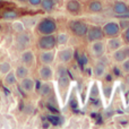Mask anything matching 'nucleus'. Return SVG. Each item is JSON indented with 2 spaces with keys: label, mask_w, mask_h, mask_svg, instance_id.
I'll return each instance as SVG.
<instances>
[{
  "label": "nucleus",
  "mask_w": 129,
  "mask_h": 129,
  "mask_svg": "<svg viewBox=\"0 0 129 129\" xmlns=\"http://www.w3.org/2000/svg\"><path fill=\"white\" fill-rule=\"evenodd\" d=\"M35 29L39 35L54 34L58 31V23L53 17H43L36 23Z\"/></svg>",
  "instance_id": "f257e3e1"
},
{
  "label": "nucleus",
  "mask_w": 129,
  "mask_h": 129,
  "mask_svg": "<svg viewBox=\"0 0 129 129\" xmlns=\"http://www.w3.org/2000/svg\"><path fill=\"white\" fill-rule=\"evenodd\" d=\"M89 24L87 22L83 19H70L67 24V27H68V31L71 35L76 36L78 39H84L85 35L87 33V29H88Z\"/></svg>",
  "instance_id": "f03ea898"
},
{
  "label": "nucleus",
  "mask_w": 129,
  "mask_h": 129,
  "mask_svg": "<svg viewBox=\"0 0 129 129\" xmlns=\"http://www.w3.org/2000/svg\"><path fill=\"white\" fill-rule=\"evenodd\" d=\"M36 47L40 50H54L57 45L56 33L54 34H47V35H40L36 42Z\"/></svg>",
  "instance_id": "7ed1b4c3"
},
{
  "label": "nucleus",
  "mask_w": 129,
  "mask_h": 129,
  "mask_svg": "<svg viewBox=\"0 0 129 129\" xmlns=\"http://www.w3.org/2000/svg\"><path fill=\"white\" fill-rule=\"evenodd\" d=\"M14 44H15V48L19 51H23V50H26L31 47L32 44V36L28 32L23 31L19 32V33L16 34L15 39H14Z\"/></svg>",
  "instance_id": "20e7f679"
},
{
  "label": "nucleus",
  "mask_w": 129,
  "mask_h": 129,
  "mask_svg": "<svg viewBox=\"0 0 129 129\" xmlns=\"http://www.w3.org/2000/svg\"><path fill=\"white\" fill-rule=\"evenodd\" d=\"M74 57H75V49L73 47L64 45L57 51L56 60L60 64H68L74 60Z\"/></svg>",
  "instance_id": "39448f33"
},
{
  "label": "nucleus",
  "mask_w": 129,
  "mask_h": 129,
  "mask_svg": "<svg viewBox=\"0 0 129 129\" xmlns=\"http://www.w3.org/2000/svg\"><path fill=\"white\" fill-rule=\"evenodd\" d=\"M102 29H103L105 39L121 35V28H120V26H119L118 20H116V19L107 20V22L102 25Z\"/></svg>",
  "instance_id": "423d86ee"
},
{
  "label": "nucleus",
  "mask_w": 129,
  "mask_h": 129,
  "mask_svg": "<svg viewBox=\"0 0 129 129\" xmlns=\"http://www.w3.org/2000/svg\"><path fill=\"white\" fill-rule=\"evenodd\" d=\"M88 51L89 54L92 56V58L94 59H99L102 58L105 56L107 53V47H105V41L104 40H99V41H94V42L88 43Z\"/></svg>",
  "instance_id": "0eeeda50"
},
{
  "label": "nucleus",
  "mask_w": 129,
  "mask_h": 129,
  "mask_svg": "<svg viewBox=\"0 0 129 129\" xmlns=\"http://www.w3.org/2000/svg\"><path fill=\"white\" fill-rule=\"evenodd\" d=\"M104 33L101 25H89L87 33L85 35V40L87 41V43L94 42V41H99V40H104Z\"/></svg>",
  "instance_id": "6e6552de"
},
{
  "label": "nucleus",
  "mask_w": 129,
  "mask_h": 129,
  "mask_svg": "<svg viewBox=\"0 0 129 129\" xmlns=\"http://www.w3.org/2000/svg\"><path fill=\"white\" fill-rule=\"evenodd\" d=\"M112 11L119 18H129V5L122 0H116L112 4Z\"/></svg>",
  "instance_id": "1a4fd4ad"
},
{
  "label": "nucleus",
  "mask_w": 129,
  "mask_h": 129,
  "mask_svg": "<svg viewBox=\"0 0 129 129\" xmlns=\"http://www.w3.org/2000/svg\"><path fill=\"white\" fill-rule=\"evenodd\" d=\"M111 58L114 63H117V64L121 63L123 60L129 58V45L123 44L122 47L117 49L116 51L111 52Z\"/></svg>",
  "instance_id": "9d476101"
},
{
  "label": "nucleus",
  "mask_w": 129,
  "mask_h": 129,
  "mask_svg": "<svg viewBox=\"0 0 129 129\" xmlns=\"http://www.w3.org/2000/svg\"><path fill=\"white\" fill-rule=\"evenodd\" d=\"M38 73L42 82H51L54 78V70L51 64H41L39 67Z\"/></svg>",
  "instance_id": "9b49d317"
},
{
  "label": "nucleus",
  "mask_w": 129,
  "mask_h": 129,
  "mask_svg": "<svg viewBox=\"0 0 129 129\" xmlns=\"http://www.w3.org/2000/svg\"><path fill=\"white\" fill-rule=\"evenodd\" d=\"M57 51L54 50H41L40 54H39V61L41 64H53L56 61Z\"/></svg>",
  "instance_id": "f8f14e48"
},
{
  "label": "nucleus",
  "mask_w": 129,
  "mask_h": 129,
  "mask_svg": "<svg viewBox=\"0 0 129 129\" xmlns=\"http://www.w3.org/2000/svg\"><path fill=\"white\" fill-rule=\"evenodd\" d=\"M108 73V63L102 61V58H99L93 66V75L95 78H103Z\"/></svg>",
  "instance_id": "ddd939ff"
},
{
  "label": "nucleus",
  "mask_w": 129,
  "mask_h": 129,
  "mask_svg": "<svg viewBox=\"0 0 129 129\" xmlns=\"http://www.w3.org/2000/svg\"><path fill=\"white\" fill-rule=\"evenodd\" d=\"M64 9L70 15H78L83 10V5L79 0H66L64 1Z\"/></svg>",
  "instance_id": "4468645a"
},
{
  "label": "nucleus",
  "mask_w": 129,
  "mask_h": 129,
  "mask_svg": "<svg viewBox=\"0 0 129 129\" xmlns=\"http://www.w3.org/2000/svg\"><path fill=\"white\" fill-rule=\"evenodd\" d=\"M123 44H125V42H123L121 35L114 36V38H109V39H107V41H105L107 51L110 52V53L113 52V51H116V50L119 49V48H121Z\"/></svg>",
  "instance_id": "2eb2a0df"
},
{
  "label": "nucleus",
  "mask_w": 129,
  "mask_h": 129,
  "mask_svg": "<svg viewBox=\"0 0 129 129\" xmlns=\"http://www.w3.org/2000/svg\"><path fill=\"white\" fill-rule=\"evenodd\" d=\"M20 62L23 64H25V66H27L29 68V67L34 66V63H35V54H34V52L32 51L31 49H26V50H23L22 53H20Z\"/></svg>",
  "instance_id": "dca6fc26"
},
{
  "label": "nucleus",
  "mask_w": 129,
  "mask_h": 129,
  "mask_svg": "<svg viewBox=\"0 0 129 129\" xmlns=\"http://www.w3.org/2000/svg\"><path fill=\"white\" fill-rule=\"evenodd\" d=\"M35 85H36V82L32 77H29V76H27V77L19 80L20 89L23 92H25V93H32V92H34Z\"/></svg>",
  "instance_id": "f3484780"
},
{
  "label": "nucleus",
  "mask_w": 129,
  "mask_h": 129,
  "mask_svg": "<svg viewBox=\"0 0 129 129\" xmlns=\"http://www.w3.org/2000/svg\"><path fill=\"white\" fill-rule=\"evenodd\" d=\"M86 10L91 14H100L104 10V4L101 0H89L86 4Z\"/></svg>",
  "instance_id": "a211bd4d"
},
{
  "label": "nucleus",
  "mask_w": 129,
  "mask_h": 129,
  "mask_svg": "<svg viewBox=\"0 0 129 129\" xmlns=\"http://www.w3.org/2000/svg\"><path fill=\"white\" fill-rule=\"evenodd\" d=\"M18 16H19V13L16 9H13V8L5 9L4 11L0 13V17L6 20H15L18 18Z\"/></svg>",
  "instance_id": "6ab92c4d"
},
{
  "label": "nucleus",
  "mask_w": 129,
  "mask_h": 129,
  "mask_svg": "<svg viewBox=\"0 0 129 129\" xmlns=\"http://www.w3.org/2000/svg\"><path fill=\"white\" fill-rule=\"evenodd\" d=\"M14 73H15L17 80H20V79H23V78L27 77V76L29 75V68L27 66H25V64L22 63V64H19V66L16 67L15 70H14Z\"/></svg>",
  "instance_id": "aec40b11"
},
{
  "label": "nucleus",
  "mask_w": 129,
  "mask_h": 129,
  "mask_svg": "<svg viewBox=\"0 0 129 129\" xmlns=\"http://www.w3.org/2000/svg\"><path fill=\"white\" fill-rule=\"evenodd\" d=\"M52 92H53V87H52L50 82H43V84L39 87V93H40V95L43 96V98L50 96L52 94Z\"/></svg>",
  "instance_id": "412c9836"
},
{
  "label": "nucleus",
  "mask_w": 129,
  "mask_h": 129,
  "mask_svg": "<svg viewBox=\"0 0 129 129\" xmlns=\"http://www.w3.org/2000/svg\"><path fill=\"white\" fill-rule=\"evenodd\" d=\"M58 83L60 85V87H67L69 85V76L67 74V70L64 68H61L59 70V74H58Z\"/></svg>",
  "instance_id": "4be33fe9"
},
{
  "label": "nucleus",
  "mask_w": 129,
  "mask_h": 129,
  "mask_svg": "<svg viewBox=\"0 0 129 129\" xmlns=\"http://www.w3.org/2000/svg\"><path fill=\"white\" fill-rule=\"evenodd\" d=\"M56 39L58 47H64V45L68 44L70 36H69V34L67 32H59V33H56Z\"/></svg>",
  "instance_id": "5701e85b"
},
{
  "label": "nucleus",
  "mask_w": 129,
  "mask_h": 129,
  "mask_svg": "<svg viewBox=\"0 0 129 129\" xmlns=\"http://www.w3.org/2000/svg\"><path fill=\"white\" fill-rule=\"evenodd\" d=\"M57 6V0H42L40 7L45 13H52Z\"/></svg>",
  "instance_id": "b1692460"
},
{
  "label": "nucleus",
  "mask_w": 129,
  "mask_h": 129,
  "mask_svg": "<svg viewBox=\"0 0 129 129\" xmlns=\"http://www.w3.org/2000/svg\"><path fill=\"white\" fill-rule=\"evenodd\" d=\"M4 83L6 86H13L17 83V78H16V75L13 70H10L9 73H7L6 75H4Z\"/></svg>",
  "instance_id": "393cba45"
},
{
  "label": "nucleus",
  "mask_w": 129,
  "mask_h": 129,
  "mask_svg": "<svg viewBox=\"0 0 129 129\" xmlns=\"http://www.w3.org/2000/svg\"><path fill=\"white\" fill-rule=\"evenodd\" d=\"M11 70V64L8 61H1L0 62V74L1 75H6L7 73Z\"/></svg>",
  "instance_id": "a878e982"
},
{
  "label": "nucleus",
  "mask_w": 129,
  "mask_h": 129,
  "mask_svg": "<svg viewBox=\"0 0 129 129\" xmlns=\"http://www.w3.org/2000/svg\"><path fill=\"white\" fill-rule=\"evenodd\" d=\"M11 27H13V29L16 32V33L23 32V31H25V28H26V26H25L24 23L19 22V20H17V22H14L13 24H11Z\"/></svg>",
  "instance_id": "bb28decb"
},
{
  "label": "nucleus",
  "mask_w": 129,
  "mask_h": 129,
  "mask_svg": "<svg viewBox=\"0 0 129 129\" xmlns=\"http://www.w3.org/2000/svg\"><path fill=\"white\" fill-rule=\"evenodd\" d=\"M120 69L125 75H129V58H127L126 60H123L121 63H119Z\"/></svg>",
  "instance_id": "cd10ccee"
},
{
  "label": "nucleus",
  "mask_w": 129,
  "mask_h": 129,
  "mask_svg": "<svg viewBox=\"0 0 129 129\" xmlns=\"http://www.w3.org/2000/svg\"><path fill=\"white\" fill-rule=\"evenodd\" d=\"M118 23L121 28V32H122L129 26V18H120V19H118Z\"/></svg>",
  "instance_id": "c85d7f7f"
},
{
  "label": "nucleus",
  "mask_w": 129,
  "mask_h": 129,
  "mask_svg": "<svg viewBox=\"0 0 129 129\" xmlns=\"http://www.w3.org/2000/svg\"><path fill=\"white\" fill-rule=\"evenodd\" d=\"M121 38H122L125 44H128L129 45V26L125 29V31L121 32Z\"/></svg>",
  "instance_id": "c756f323"
},
{
  "label": "nucleus",
  "mask_w": 129,
  "mask_h": 129,
  "mask_svg": "<svg viewBox=\"0 0 129 129\" xmlns=\"http://www.w3.org/2000/svg\"><path fill=\"white\" fill-rule=\"evenodd\" d=\"M41 1H42V0H27V2H28L32 7H40Z\"/></svg>",
  "instance_id": "7c9ffc66"
},
{
  "label": "nucleus",
  "mask_w": 129,
  "mask_h": 129,
  "mask_svg": "<svg viewBox=\"0 0 129 129\" xmlns=\"http://www.w3.org/2000/svg\"><path fill=\"white\" fill-rule=\"evenodd\" d=\"M48 119L50 120V122H51L52 125H58V123H59V118H58V117L49 116V117H48Z\"/></svg>",
  "instance_id": "2f4dec72"
},
{
  "label": "nucleus",
  "mask_w": 129,
  "mask_h": 129,
  "mask_svg": "<svg viewBox=\"0 0 129 129\" xmlns=\"http://www.w3.org/2000/svg\"><path fill=\"white\" fill-rule=\"evenodd\" d=\"M17 1H18V2H26L27 0H17Z\"/></svg>",
  "instance_id": "473e14b6"
},
{
  "label": "nucleus",
  "mask_w": 129,
  "mask_h": 129,
  "mask_svg": "<svg viewBox=\"0 0 129 129\" xmlns=\"http://www.w3.org/2000/svg\"><path fill=\"white\" fill-rule=\"evenodd\" d=\"M2 2H4V0H0V5H1V4H2Z\"/></svg>",
  "instance_id": "72a5a7b5"
}]
</instances>
